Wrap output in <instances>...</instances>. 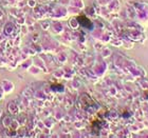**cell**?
Returning a JSON list of instances; mask_svg holds the SVG:
<instances>
[{
  "label": "cell",
  "instance_id": "cell-1",
  "mask_svg": "<svg viewBox=\"0 0 148 138\" xmlns=\"http://www.w3.org/2000/svg\"><path fill=\"white\" fill-rule=\"evenodd\" d=\"M78 21H79L80 24L83 25V27H85V28L92 29V23H91V21H90L88 18H86V17H84V16L78 17Z\"/></svg>",
  "mask_w": 148,
  "mask_h": 138
}]
</instances>
